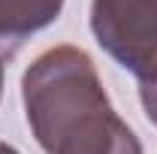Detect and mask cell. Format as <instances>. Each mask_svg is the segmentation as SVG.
Wrapping results in <instances>:
<instances>
[{"label": "cell", "mask_w": 157, "mask_h": 154, "mask_svg": "<svg viewBox=\"0 0 157 154\" xmlns=\"http://www.w3.org/2000/svg\"><path fill=\"white\" fill-rule=\"evenodd\" d=\"M21 100L45 154H142L139 136L109 103L94 60L76 45L42 52L21 76Z\"/></svg>", "instance_id": "6da1fadb"}, {"label": "cell", "mask_w": 157, "mask_h": 154, "mask_svg": "<svg viewBox=\"0 0 157 154\" xmlns=\"http://www.w3.org/2000/svg\"><path fill=\"white\" fill-rule=\"evenodd\" d=\"M91 30L100 48L139 85L157 82V0H94Z\"/></svg>", "instance_id": "7a4b0ae2"}, {"label": "cell", "mask_w": 157, "mask_h": 154, "mask_svg": "<svg viewBox=\"0 0 157 154\" xmlns=\"http://www.w3.org/2000/svg\"><path fill=\"white\" fill-rule=\"evenodd\" d=\"M63 0H0V52L12 55L27 37L60 15Z\"/></svg>", "instance_id": "3957f363"}, {"label": "cell", "mask_w": 157, "mask_h": 154, "mask_svg": "<svg viewBox=\"0 0 157 154\" xmlns=\"http://www.w3.org/2000/svg\"><path fill=\"white\" fill-rule=\"evenodd\" d=\"M139 100H142V109L151 124H157V82L154 85H139Z\"/></svg>", "instance_id": "277c9868"}, {"label": "cell", "mask_w": 157, "mask_h": 154, "mask_svg": "<svg viewBox=\"0 0 157 154\" xmlns=\"http://www.w3.org/2000/svg\"><path fill=\"white\" fill-rule=\"evenodd\" d=\"M0 154H18L12 145H6V142H0Z\"/></svg>", "instance_id": "5b68a950"}, {"label": "cell", "mask_w": 157, "mask_h": 154, "mask_svg": "<svg viewBox=\"0 0 157 154\" xmlns=\"http://www.w3.org/2000/svg\"><path fill=\"white\" fill-rule=\"evenodd\" d=\"M3 60H6V55L0 52V94H3Z\"/></svg>", "instance_id": "8992f818"}]
</instances>
